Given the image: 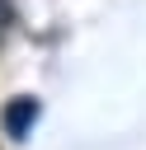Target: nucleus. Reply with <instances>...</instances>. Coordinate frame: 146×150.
<instances>
[{"instance_id": "f257e3e1", "label": "nucleus", "mask_w": 146, "mask_h": 150, "mask_svg": "<svg viewBox=\"0 0 146 150\" xmlns=\"http://www.w3.org/2000/svg\"><path fill=\"white\" fill-rule=\"evenodd\" d=\"M33 117H38V103H33V98H14V103L5 108V131L24 141L28 127H33Z\"/></svg>"}, {"instance_id": "f03ea898", "label": "nucleus", "mask_w": 146, "mask_h": 150, "mask_svg": "<svg viewBox=\"0 0 146 150\" xmlns=\"http://www.w3.org/2000/svg\"><path fill=\"white\" fill-rule=\"evenodd\" d=\"M14 23H19V14H14V0H0V52H5V42H9Z\"/></svg>"}]
</instances>
